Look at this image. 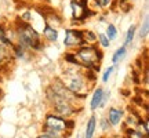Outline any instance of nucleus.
I'll return each mask as SVG.
<instances>
[{
  "label": "nucleus",
  "mask_w": 149,
  "mask_h": 138,
  "mask_svg": "<svg viewBox=\"0 0 149 138\" xmlns=\"http://www.w3.org/2000/svg\"><path fill=\"white\" fill-rule=\"evenodd\" d=\"M10 33L13 42L18 43L19 46L25 47L29 51H32L33 54H39L44 51L46 43L42 39L40 32L32 24L24 22L19 18H17L14 21V25L11 28Z\"/></svg>",
  "instance_id": "obj_1"
},
{
  "label": "nucleus",
  "mask_w": 149,
  "mask_h": 138,
  "mask_svg": "<svg viewBox=\"0 0 149 138\" xmlns=\"http://www.w3.org/2000/svg\"><path fill=\"white\" fill-rule=\"evenodd\" d=\"M68 89L73 93L77 100H84L91 89V83L86 77L84 69L81 66H70L65 65V68L58 76Z\"/></svg>",
  "instance_id": "obj_2"
},
{
  "label": "nucleus",
  "mask_w": 149,
  "mask_h": 138,
  "mask_svg": "<svg viewBox=\"0 0 149 138\" xmlns=\"http://www.w3.org/2000/svg\"><path fill=\"white\" fill-rule=\"evenodd\" d=\"M83 69H91L93 72L100 73L101 64L104 59V51L97 44H84L73 50Z\"/></svg>",
  "instance_id": "obj_3"
},
{
  "label": "nucleus",
  "mask_w": 149,
  "mask_h": 138,
  "mask_svg": "<svg viewBox=\"0 0 149 138\" xmlns=\"http://www.w3.org/2000/svg\"><path fill=\"white\" fill-rule=\"evenodd\" d=\"M44 94H46V100H47V102L51 105V108H53L54 113H57V115L65 117V119L72 117L73 115L77 113V106L73 105L72 102L64 100V98H61L59 95H57V94L51 90L50 86L46 87Z\"/></svg>",
  "instance_id": "obj_4"
},
{
  "label": "nucleus",
  "mask_w": 149,
  "mask_h": 138,
  "mask_svg": "<svg viewBox=\"0 0 149 138\" xmlns=\"http://www.w3.org/2000/svg\"><path fill=\"white\" fill-rule=\"evenodd\" d=\"M62 44H64L65 50H76L80 46L88 44L84 40V36H83V28H80V26L66 28L65 29Z\"/></svg>",
  "instance_id": "obj_5"
},
{
  "label": "nucleus",
  "mask_w": 149,
  "mask_h": 138,
  "mask_svg": "<svg viewBox=\"0 0 149 138\" xmlns=\"http://www.w3.org/2000/svg\"><path fill=\"white\" fill-rule=\"evenodd\" d=\"M50 87H51V90L57 94V95H59L61 98H64V100H66V101L72 102L73 105L77 106V98H76V95H74L73 93L66 87V86L62 83V80L59 79V77H54L53 80H51V83H50Z\"/></svg>",
  "instance_id": "obj_6"
},
{
  "label": "nucleus",
  "mask_w": 149,
  "mask_h": 138,
  "mask_svg": "<svg viewBox=\"0 0 149 138\" xmlns=\"http://www.w3.org/2000/svg\"><path fill=\"white\" fill-rule=\"evenodd\" d=\"M44 127L48 128H54V130H58V131H62V133H68V127H66V119L62 116H59L57 113H48L46 119H44V123H43Z\"/></svg>",
  "instance_id": "obj_7"
},
{
  "label": "nucleus",
  "mask_w": 149,
  "mask_h": 138,
  "mask_svg": "<svg viewBox=\"0 0 149 138\" xmlns=\"http://www.w3.org/2000/svg\"><path fill=\"white\" fill-rule=\"evenodd\" d=\"M40 35H42V39L44 40V43H48V44H55L59 39V31L57 28L48 25L47 22H43V28L42 31H39Z\"/></svg>",
  "instance_id": "obj_8"
},
{
  "label": "nucleus",
  "mask_w": 149,
  "mask_h": 138,
  "mask_svg": "<svg viewBox=\"0 0 149 138\" xmlns=\"http://www.w3.org/2000/svg\"><path fill=\"white\" fill-rule=\"evenodd\" d=\"M11 50V54L15 61H22V62H28V61H32L33 59V55L35 54L32 51L26 50L25 47L19 46L18 43H13V46L10 47Z\"/></svg>",
  "instance_id": "obj_9"
},
{
  "label": "nucleus",
  "mask_w": 149,
  "mask_h": 138,
  "mask_svg": "<svg viewBox=\"0 0 149 138\" xmlns=\"http://www.w3.org/2000/svg\"><path fill=\"white\" fill-rule=\"evenodd\" d=\"M107 119L109 124L112 127H117L119 124L123 123V119H124V112L123 109L120 108H116V106H112L108 109V115H107Z\"/></svg>",
  "instance_id": "obj_10"
},
{
  "label": "nucleus",
  "mask_w": 149,
  "mask_h": 138,
  "mask_svg": "<svg viewBox=\"0 0 149 138\" xmlns=\"http://www.w3.org/2000/svg\"><path fill=\"white\" fill-rule=\"evenodd\" d=\"M93 8L98 13H108L116 10V0H90Z\"/></svg>",
  "instance_id": "obj_11"
},
{
  "label": "nucleus",
  "mask_w": 149,
  "mask_h": 138,
  "mask_svg": "<svg viewBox=\"0 0 149 138\" xmlns=\"http://www.w3.org/2000/svg\"><path fill=\"white\" fill-rule=\"evenodd\" d=\"M137 35L141 40H146L149 35V15H148V0L145 3V14L141 21V25L137 26Z\"/></svg>",
  "instance_id": "obj_12"
},
{
  "label": "nucleus",
  "mask_w": 149,
  "mask_h": 138,
  "mask_svg": "<svg viewBox=\"0 0 149 138\" xmlns=\"http://www.w3.org/2000/svg\"><path fill=\"white\" fill-rule=\"evenodd\" d=\"M14 61L15 59L13 57L10 48H7L0 44V69H1V73H3L4 69L10 68V62H14Z\"/></svg>",
  "instance_id": "obj_13"
},
{
  "label": "nucleus",
  "mask_w": 149,
  "mask_h": 138,
  "mask_svg": "<svg viewBox=\"0 0 149 138\" xmlns=\"http://www.w3.org/2000/svg\"><path fill=\"white\" fill-rule=\"evenodd\" d=\"M127 54H128V47H126L124 44H122L120 47H117L116 50H115V53L112 54V57H111L112 65H115V66L120 65V62H123V61L126 59Z\"/></svg>",
  "instance_id": "obj_14"
},
{
  "label": "nucleus",
  "mask_w": 149,
  "mask_h": 138,
  "mask_svg": "<svg viewBox=\"0 0 149 138\" xmlns=\"http://www.w3.org/2000/svg\"><path fill=\"white\" fill-rule=\"evenodd\" d=\"M43 21L47 22L48 25H51V26L57 28V29L64 25V18L59 15L57 11H50L48 14H44V20Z\"/></svg>",
  "instance_id": "obj_15"
},
{
  "label": "nucleus",
  "mask_w": 149,
  "mask_h": 138,
  "mask_svg": "<svg viewBox=\"0 0 149 138\" xmlns=\"http://www.w3.org/2000/svg\"><path fill=\"white\" fill-rule=\"evenodd\" d=\"M102 94H104V87L98 86V87L94 89L93 95H91V100H90V109L93 112L97 111V109H100V104H101Z\"/></svg>",
  "instance_id": "obj_16"
},
{
  "label": "nucleus",
  "mask_w": 149,
  "mask_h": 138,
  "mask_svg": "<svg viewBox=\"0 0 149 138\" xmlns=\"http://www.w3.org/2000/svg\"><path fill=\"white\" fill-rule=\"evenodd\" d=\"M13 39L10 35V29L7 26H4L3 24H0V44L4 46V47L10 48L13 46Z\"/></svg>",
  "instance_id": "obj_17"
},
{
  "label": "nucleus",
  "mask_w": 149,
  "mask_h": 138,
  "mask_svg": "<svg viewBox=\"0 0 149 138\" xmlns=\"http://www.w3.org/2000/svg\"><path fill=\"white\" fill-rule=\"evenodd\" d=\"M97 130V116L95 115H91L90 119L87 120V124H86V130H84V138H93L94 134H95Z\"/></svg>",
  "instance_id": "obj_18"
},
{
  "label": "nucleus",
  "mask_w": 149,
  "mask_h": 138,
  "mask_svg": "<svg viewBox=\"0 0 149 138\" xmlns=\"http://www.w3.org/2000/svg\"><path fill=\"white\" fill-rule=\"evenodd\" d=\"M135 36H137V25H135V24H131V25L128 26L126 35H124V43H123V44H124L126 47H131Z\"/></svg>",
  "instance_id": "obj_19"
},
{
  "label": "nucleus",
  "mask_w": 149,
  "mask_h": 138,
  "mask_svg": "<svg viewBox=\"0 0 149 138\" xmlns=\"http://www.w3.org/2000/svg\"><path fill=\"white\" fill-rule=\"evenodd\" d=\"M123 120H124V128H135L138 122L141 120V116H138L134 111H131L128 113V116Z\"/></svg>",
  "instance_id": "obj_20"
},
{
  "label": "nucleus",
  "mask_w": 149,
  "mask_h": 138,
  "mask_svg": "<svg viewBox=\"0 0 149 138\" xmlns=\"http://www.w3.org/2000/svg\"><path fill=\"white\" fill-rule=\"evenodd\" d=\"M62 59H64L65 65H70V66H80V62L76 54H74L73 50H66V53L62 55Z\"/></svg>",
  "instance_id": "obj_21"
},
{
  "label": "nucleus",
  "mask_w": 149,
  "mask_h": 138,
  "mask_svg": "<svg viewBox=\"0 0 149 138\" xmlns=\"http://www.w3.org/2000/svg\"><path fill=\"white\" fill-rule=\"evenodd\" d=\"M105 35H107V37L111 40V42H113V40H116L117 36H119V29H117V26L115 25V24H112V22H108L107 24V28H105Z\"/></svg>",
  "instance_id": "obj_22"
},
{
  "label": "nucleus",
  "mask_w": 149,
  "mask_h": 138,
  "mask_svg": "<svg viewBox=\"0 0 149 138\" xmlns=\"http://www.w3.org/2000/svg\"><path fill=\"white\" fill-rule=\"evenodd\" d=\"M112 42L107 37V35L104 32H98L97 33V46L102 50H105V48H109L111 47Z\"/></svg>",
  "instance_id": "obj_23"
},
{
  "label": "nucleus",
  "mask_w": 149,
  "mask_h": 138,
  "mask_svg": "<svg viewBox=\"0 0 149 138\" xmlns=\"http://www.w3.org/2000/svg\"><path fill=\"white\" fill-rule=\"evenodd\" d=\"M43 133H46L48 137H51V138H66L68 137V133H62V131L54 130V128L44 127V126H43Z\"/></svg>",
  "instance_id": "obj_24"
},
{
  "label": "nucleus",
  "mask_w": 149,
  "mask_h": 138,
  "mask_svg": "<svg viewBox=\"0 0 149 138\" xmlns=\"http://www.w3.org/2000/svg\"><path fill=\"white\" fill-rule=\"evenodd\" d=\"M83 36L84 40L88 44H97V32L93 29H83Z\"/></svg>",
  "instance_id": "obj_25"
},
{
  "label": "nucleus",
  "mask_w": 149,
  "mask_h": 138,
  "mask_svg": "<svg viewBox=\"0 0 149 138\" xmlns=\"http://www.w3.org/2000/svg\"><path fill=\"white\" fill-rule=\"evenodd\" d=\"M115 69H116L115 65H109V66L104 70V73H102V76H101L102 83H108V82H109V79L112 77V75H113V72H115Z\"/></svg>",
  "instance_id": "obj_26"
},
{
  "label": "nucleus",
  "mask_w": 149,
  "mask_h": 138,
  "mask_svg": "<svg viewBox=\"0 0 149 138\" xmlns=\"http://www.w3.org/2000/svg\"><path fill=\"white\" fill-rule=\"evenodd\" d=\"M126 138H148L137 128H126Z\"/></svg>",
  "instance_id": "obj_27"
},
{
  "label": "nucleus",
  "mask_w": 149,
  "mask_h": 138,
  "mask_svg": "<svg viewBox=\"0 0 149 138\" xmlns=\"http://www.w3.org/2000/svg\"><path fill=\"white\" fill-rule=\"evenodd\" d=\"M111 98V91L109 90H105L104 89V94H102V98H101V104H100V108H105L108 104V100Z\"/></svg>",
  "instance_id": "obj_28"
},
{
  "label": "nucleus",
  "mask_w": 149,
  "mask_h": 138,
  "mask_svg": "<svg viewBox=\"0 0 149 138\" xmlns=\"http://www.w3.org/2000/svg\"><path fill=\"white\" fill-rule=\"evenodd\" d=\"M100 126H101V130L104 131V133H107V131H109V130L112 128V126L109 124L107 117H102L101 120H100Z\"/></svg>",
  "instance_id": "obj_29"
},
{
  "label": "nucleus",
  "mask_w": 149,
  "mask_h": 138,
  "mask_svg": "<svg viewBox=\"0 0 149 138\" xmlns=\"http://www.w3.org/2000/svg\"><path fill=\"white\" fill-rule=\"evenodd\" d=\"M36 138H51V137H48V135H47L46 133H42V134H39V135H37Z\"/></svg>",
  "instance_id": "obj_30"
},
{
  "label": "nucleus",
  "mask_w": 149,
  "mask_h": 138,
  "mask_svg": "<svg viewBox=\"0 0 149 138\" xmlns=\"http://www.w3.org/2000/svg\"><path fill=\"white\" fill-rule=\"evenodd\" d=\"M76 138H84V135H81V134H77V137Z\"/></svg>",
  "instance_id": "obj_31"
},
{
  "label": "nucleus",
  "mask_w": 149,
  "mask_h": 138,
  "mask_svg": "<svg viewBox=\"0 0 149 138\" xmlns=\"http://www.w3.org/2000/svg\"><path fill=\"white\" fill-rule=\"evenodd\" d=\"M1 95H3V91H1V87H0V98H1Z\"/></svg>",
  "instance_id": "obj_32"
},
{
  "label": "nucleus",
  "mask_w": 149,
  "mask_h": 138,
  "mask_svg": "<svg viewBox=\"0 0 149 138\" xmlns=\"http://www.w3.org/2000/svg\"><path fill=\"white\" fill-rule=\"evenodd\" d=\"M124 1H133V0H124Z\"/></svg>",
  "instance_id": "obj_33"
}]
</instances>
